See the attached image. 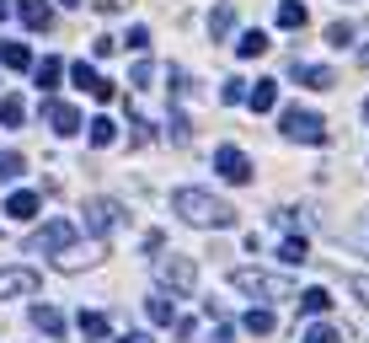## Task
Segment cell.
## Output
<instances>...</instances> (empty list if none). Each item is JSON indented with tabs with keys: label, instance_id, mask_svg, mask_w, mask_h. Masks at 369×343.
<instances>
[{
	"label": "cell",
	"instance_id": "11",
	"mask_svg": "<svg viewBox=\"0 0 369 343\" xmlns=\"http://www.w3.org/2000/svg\"><path fill=\"white\" fill-rule=\"evenodd\" d=\"M295 81H300V86H310V91H332L337 75L327 70V64H300V60H295Z\"/></svg>",
	"mask_w": 369,
	"mask_h": 343
},
{
	"label": "cell",
	"instance_id": "13",
	"mask_svg": "<svg viewBox=\"0 0 369 343\" xmlns=\"http://www.w3.org/2000/svg\"><path fill=\"white\" fill-rule=\"evenodd\" d=\"M246 108H251V113H273V108H278V81H257V86L246 91Z\"/></svg>",
	"mask_w": 369,
	"mask_h": 343
},
{
	"label": "cell",
	"instance_id": "35",
	"mask_svg": "<svg viewBox=\"0 0 369 343\" xmlns=\"http://www.w3.org/2000/svg\"><path fill=\"white\" fill-rule=\"evenodd\" d=\"M348 290H353L358 300H364V306H369V279H348Z\"/></svg>",
	"mask_w": 369,
	"mask_h": 343
},
{
	"label": "cell",
	"instance_id": "36",
	"mask_svg": "<svg viewBox=\"0 0 369 343\" xmlns=\"http://www.w3.org/2000/svg\"><path fill=\"white\" fill-rule=\"evenodd\" d=\"M118 343H150V332H129V338H118Z\"/></svg>",
	"mask_w": 369,
	"mask_h": 343
},
{
	"label": "cell",
	"instance_id": "9",
	"mask_svg": "<svg viewBox=\"0 0 369 343\" xmlns=\"http://www.w3.org/2000/svg\"><path fill=\"white\" fill-rule=\"evenodd\" d=\"M16 16H22L27 33H48L54 27V6L48 0H16Z\"/></svg>",
	"mask_w": 369,
	"mask_h": 343
},
{
	"label": "cell",
	"instance_id": "24",
	"mask_svg": "<svg viewBox=\"0 0 369 343\" xmlns=\"http://www.w3.org/2000/svg\"><path fill=\"white\" fill-rule=\"evenodd\" d=\"M86 129H91V145H96V150H108L113 140H118V123H113V118H91Z\"/></svg>",
	"mask_w": 369,
	"mask_h": 343
},
{
	"label": "cell",
	"instance_id": "34",
	"mask_svg": "<svg viewBox=\"0 0 369 343\" xmlns=\"http://www.w3.org/2000/svg\"><path fill=\"white\" fill-rule=\"evenodd\" d=\"M91 49H96V60H108V54L118 49V38H108V33H102V38H96V43H91Z\"/></svg>",
	"mask_w": 369,
	"mask_h": 343
},
{
	"label": "cell",
	"instance_id": "5",
	"mask_svg": "<svg viewBox=\"0 0 369 343\" xmlns=\"http://www.w3.org/2000/svg\"><path fill=\"white\" fill-rule=\"evenodd\" d=\"M118 220H123V204H118V198H91V204H86V231H91L96 242L118 231Z\"/></svg>",
	"mask_w": 369,
	"mask_h": 343
},
{
	"label": "cell",
	"instance_id": "31",
	"mask_svg": "<svg viewBox=\"0 0 369 343\" xmlns=\"http://www.w3.org/2000/svg\"><path fill=\"white\" fill-rule=\"evenodd\" d=\"M300 343H337V332L327 327V322H316V327H310V332H305V338H300Z\"/></svg>",
	"mask_w": 369,
	"mask_h": 343
},
{
	"label": "cell",
	"instance_id": "1",
	"mask_svg": "<svg viewBox=\"0 0 369 343\" xmlns=\"http://www.w3.org/2000/svg\"><path fill=\"white\" fill-rule=\"evenodd\" d=\"M171 209H177L188 225H236V209L225 204V198H215V193H203V188H177L171 193Z\"/></svg>",
	"mask_w": 369,
	"mask_h": 343
},
{
	"label": "cell",
	"instance_id": "7",
	"mask_svg": "<svg viewBox=\"0 0 369 343\" xmlns=\"http://www.w3.org/2000/svg\"><path fill=\"white\" fill-rule=\"evenodd\" d=\"M215 172L225 177V183H246V177H251V161H246V150L220 145V150H215Z\"/></svg>",
	"mask_w": 369,
	"mask_h": 343
},
{
	"label": "cell",
	"instance_id": "28",
	"mask_svg": "<svg viewBox=\"0 0 369 343\" xmlns=\"http://www.w3.org/2000/svg\"><path fill=\"white\" fill-rule=\"evenodd\" d=\"M22 167H27V161L16 156V150H0V183H16V177H22Z\"/></svg>",
	"mask_w": 369,
	"mask_h": 343
},
{
	"label": "cell",
	"instance_id": "22",
	"mask_svg": "<svg viewBox=\"0 0 369 343\" xmlns=\"http://www.w3.org/2000/svg\"><path fill=\"white\" fill-rule=\"evenodd\" d=\"M300 311H305V317H327V311H332V295H327L322 284H316V290H305V295H300Z\"/></svg>",
	"mask_w": 369,
	"mask_h": 343
},
{
	"label": "cell",
	"instance_id": "14",
	"mask_svg": "<svg viewBox=\"0 0 369 343\" xmlns=\"http://www.w3.org/2000/svg\"><path fill=\"white\" fill-rule=\"evenodd\" d=\"M268 49H273V43H268V33H262V27H251V33L236 38V54H241V60H262Z\"/></svg>",
	"mask_w": 369,
	"mask_h": 343
},
{
	"label": "cell",
	"instance_id": "16",
	"mask_svg": "<svg viewBox=\"0 0 369 343\" xmlns=\"http://www.w3.org/2000/svg\"><path fill=\"white\" fill-rule=\"evenodd\" d=\"M144 317H150L155 327H171V322H177V300H166V295H150V300H144Z\"/></svg>",
	"mask_w": 369,
	"mask_h": 343
},
{
	"label": "cell",
	"instance_id": "26",
	"mask_svg": "<svg viewBox=\"0 0 369 343\" xmlns=\"http://www.w3.org/2000/svg\"><path fill=\"white\" fill-rule=\"evenodd\" d=\"M22 118H27V102L22 97H0V123H6V129H16Z\"/></svg>",
	"mask_w": 369,
	"mask_h": 343
},
{
	"label": "cell",
	"instance_id": "21",
	"mask_svg": "<svg viewBox=\"0 0 369 343\" xmlns=\"http://www.w3.org/2000/svg\"><path fill=\"white\" fill-rule=\"evenodd\" d=\"M241 322H246V332H257V338H268V332L278 327V317H273V311H268V306H251V311H246V317H241Z\"/></svg>",
	"mask_w": 369,
	"mask_h": 343
},
{
	"label": "cell",
	"instance_id": "4",
	"mask_svg": "<svg viewBox=\"0 0 369 343\" xmlns=\"http://www.w3.org/2000/svg\"><path fill=\"white\" fill-rule=\"evenodd\" d=\"M155 279L188 295L193 284H198V263H193V257H182V252H171V257H155Z\"/></svg>",
	"mask_w": 369,
	"mask_h": 343
},
{
	"label": "cell",
	"instance_id": "38",
	"mask_svg": "<svg viewBox=\"0 0 369 343\" xmlns=\"http://www.w3.org/2000/svg\"><path fill=\"white\" fill-rule=\"evenodd\" d=\"M6 11H11V0H0V22H6Z\"/></svg>",
	"mask_w": 369,
	"mask_h": 343
},
{
	"label": "cell",
	"instance_id": "2",
	"mask_svg": "<svg viewBox=\"0 0 369 343\" xmlns=\"http://www.w3.org/2000/svg\"><path fill=\"white\" fill-rule=\"evenodd\" d=\"M230 284H236L241 295H251V300H295V284H289L284 274H268V269H236Z\"/></svg>",
	"mask_w": 369,
	"mask_h": 343
},
{
	"label": "cell",
	"instance_id": "8",
	"mask_svg": "<svg viewBox=\"0 0 369 343\" xmlns=\"http://www.w3.org/2000/svg\"><path fill=\"white\" fill-rule=\"evenodd\" d=\"M38 295V269H0V300Z\"/></svg>",
	"mask_w": 369,
	"mask_h": 343
},
{
	"label": "cell",
	"instance_id": "27",
	"mask_svg": "<svg viewBox=\"0 0 369 343\" xmlns=\"http://www.w3.org/2000/svg\"><path fill=\"white\" fill-rule=\"evenodd\" d=\"M33 75H38V86H43V91H54V86H59V75H64V64H59V60H43Z\"/></svg>",
	"mask_w": 369,
	"mask_h": 343
},
{
	"label": "cell",
	"instance_id": "23",
	"mask_svg": "<svg viewBox=\"0 0 369 343\" xmlns=\"http://www.w3.org/2000/svg\"><path fill=\"white\" fill-rule=\"evenodd\" d=\"M230 27H236V6H230V0H220L215 16H209V33H215V38H230Z\"/></svg>",
	"mask_w": 369,
	"mask_h": 343
},
{
	"label": "cell",
	"instance_id": "41",
	"mask_svg": "<svg viewBox=\"0 0 369 343\" xmlns=\"http://www.w3.org/2000/svg\"><path fill=\"white\" fill-rule=\"evenodd\" d=\"M364 64H369V54H364Z\"/></svg>",
	"mask_w": 369,
	"mask_h": 343
},
{
	"label": "cell",
	"instance_id": "10",
	"mask_svg": "<svg viewBox=\"0 0 369 343\" xmlns=\"http://www.w3.org/2000/svg\"><path fill=\"white\" fill-rule=\"evenodd\" d=\"M43 118L54 123V135H81V108L70 102H43Z\"/></svg>",
	"mask_w": 369,
	"mask_h": 343
},
{
	"label": "cell",
	"instance_id": "12",
	"mask_svg": "<svg viewBox=\"0 0 369 343\" xmlns=\"http://www.w3.org/2000/svg\"><path fill=\"white\" fill-rule=\"evenodd\" d=\"M70 75H75V86H86V91H91L96 102H113V81H102V75H96V70H91V64H86V60L75 64Z\"/></svg>",
	"mask_w": 369,
	"mask_h": 343
},
{
	"label": "cell",
	"instance_id": "32",
	"mask_svg": "<svg viewBox=\"0 0 369 343\" xmlns=\"http://www.w3.org/2000/svg\"><path fill=\"white\" fill-rule=\"evenodd\" d=\"M123 43H129L134 54H144V49H150V33H144V27H129V38H123Z\"/></svg>",
	"mask_w": 369,
	"mask_h": 343
},
{
	"label": "cell",
	"instance_id": "25",
	"mask_svg": "<svg viewBox=\"0 0 369 343\" xmlns=\"http://www.w3.org/2000/svg\"><path fill=\"white\" fill-rule=\"evenodd\" d=\"M81 338L102 343V338H108V317H102V311H81Z\"/></svg>",
	"mask_w": 369,
	"mask_h": 343
},
{
	"label": "cell",
	"instance_id": "39",
	"mask_svg": "<svg viewBox=\"0 0 369 343\" xmlns=\"http://www.w3.org/2000/svg\"><path fill=\"white\" fill-rule=\"evenodd\" d=\"M59 6H86V0H59Z\"/></svg>",
	"mask_w": 369,
	"mask_h": 343
},
{
	"label": "cell",
	"instance_id": "3",
	"mask_svg": "<svg viewBox=\"0 0 369 343\" xmlns=\"http://www.w3.org/2000/svg\"><path fill=\"white\" fill-rule=\"evenodd\" d=\"M284 140H300V145H327V123L310 108H284Z\"/></svg>",
	"mask_w": 369,
	"mask_h": 343
},
{
	"label": "cell",
	"instance_id": "17",
	"mask_svg": "<svg viewBox=\"0 0 369 343\" xmlns=\"http://www.w3.org/2000/svg\"><path fill=\"white\" fill-rule=\"evenodd\" d=\"M305 22H310V11L300 0H278V27H284V33H300Z\"/></svg>",
	"mask_w": 369,
	"mask_h": 343
},
{
	"label": "cell",
	"instance_id": "6",
	"mask_svg": "<svg viewBox=\"0 0 369 343\" xmlns=\"http://www.w3.org/2000/svg\"><path fill=\"white\" fill-rule=\"evenodd\" d=\"M70 242H75V225L70 220H48L43 231L27 236V252H64Z\"/></svg>",
	"mask_w": 369,
	"mask_h": 343
},
{
	"label": "cell",
	"instance_id": "33",
	"mask_svg": "<svg viewBox=\"0 0 369 343\" xmlns=\"http://www.w3.org/2000/svg\"><path fill=\"white\" fill-rule=\"evenodd\" d=\"M150 75H155V64L140 60V64H134V75H129V86H150Z\"/></svg>",
	"mask_w": 369,
	"mask_h": 343
},
{
	"label": "cell",
	"instance_id": "30",
	"mask_svg": "<svg viewBox=\"0 0 369 343\" xmlns=\"http://www.w3.org/2000/svg\"><path fill=\"white\" fill-rule=\"evenodd\" d=\"M220 102H225V108L246 102V81H225V86H220Z\"/></svg>",
	"mask_w": 369,
	"mask_h": 343
},
{
	"label": "cell",
	"instance_id": "37",
	"mask_svg": "<svg viewBox=\"0 0 369 343\" xmlns=\"http://www.w3.org/2000/svg\"><path fill=\"white\" fill-rule=\"evenodd\" d=\"M209 343H230V327H220V332H215V338H209Z\"/></svg>",
	"mask_w": 369,
	"mask_h": 343
},
{
	"label": "cell",
	"instance_id": "18",
	"mask_svg": "<svg viewBox=\"0 0 369 343\" xmlns=\"http://www.w3.org/2000/svg\"><path fill=\"white\" fill-rule=\"evenodd\" d=\"M91 257H96V247H75V242H70V247H64L59 257H54V263H59L64 274H75V269H86V263H91Z\"/></svg>",
	"mask_w": 369,
	"mask_h": 343
},
{
	"label": "cell",
	"instance_id": "29",
	"mask_svg": "<svg viewBox=\"0 0 369 343\" xmlns=\"http://www.w3.org/2000/svg\"><path fill=\"white\" fill-rule=\"evenodd\" d=\"M327 43H332V49H348V43H353V27H348V22H332V27H327Z\"/></svg>",
	"mask_w": 369,
	"mask_h": 343
},
{
	"label": "cell",
	"instance_id": "40",
	"mask_svg": "<svg viewBox=\"0 0 369 343\" xmlns=\"http://www.w3.org/2000/svg\"><path fill=\"white\" fill-rule=\"evenodd\" d=\"M364 118H369V102H364Z\"/></svg>",
	"mask_w": 369,
	"mask_h": 343
},
{
	"label": "cell",
	"instance_id": "15",
	"mask_svg": "<svg viewBox=\"0 0 369 343\" xmlns=\"http://www.w3.org/2000/svg\"><path fill=\"white\" fill-rule=\"evenodd\" d=\"M38 209H43V198H38V193H27V188L6 198V215H11V220H33Z\"/></svg>",
	"mask_w": 369,
	"mask_h": 343
},
{
	"label": "cell",
	"instance_id": "20",
	"mask_svg": "<svg viewBox=\"0 0 369 343\" xmlns=\"http://www.w3.org/2000/svg\"><path fill=\"white\" fill-rule=\"evenodd\" d=\"M33 327L48 332V338H59V332H64V317H59L54 306H33Z\"/></svg>",
	"mask_w": 369,
	"mask_h": 343
},
{
	"label": "cell",
	"instance_id": "19",
	"mask_svg": "<svg viewBox=\"0 0 369 343\" xmlns=\"http://www.w3.org/2000/svg\"><path fill=\"white\" fill-rule=\"evenodd\" d=\"M278 257H284L289 269H300V263H310V242H305V236H284V247H278Z\"/></svg>",
	"mask_w": 369,
	"mask_h": 343
}]
</instances>
